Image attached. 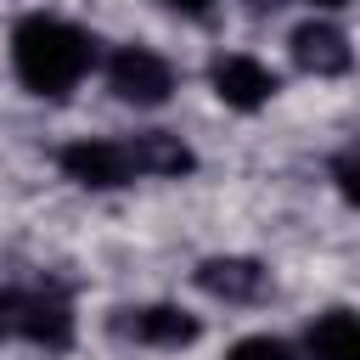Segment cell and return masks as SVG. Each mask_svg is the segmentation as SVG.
<instances>
[{
  "label": "cell",
  "instance_id": "cell-4",
  "mask_svg": "<svg viewBox=\"0 0 360 360\" xmlns=\"http://www.w3.org/2000/svg\"><path fill=\"white\" fill-rule=\"evenodd\" d=\"M56 163H62V174L73 180V186H84V191H118V186H129L141 169H135V158H129V141H68L62 152H56Z\"/></svg>",
  "mask_w": 360,
  "mask_h": 360
},
{
  "label": "cell",
  "instance_id": "cell-12",
  "mask_svg": "<svg viewBox=\"0 0 360 360\" xmlns=\"http://www.w3.org/2000/svg\"><path fill=\"white\" fill-rule=\"evenodd\" d=\"M338 186H343V197H354V152L338 158Z\"/></svg>",
  "mask_w": 360,
  "mask_h": 360
},
{
  "label": "cell",
  "instance_id": "cell-13",
  "mask_svg": "<svg viewBox=\"0 0 360 360\" xmlns=\"http://www.w3.org/2000/svg\"><path fill=\"white\" fill-rule=\"evenodd\" d=\"M163 6H169V11H186V17H202L214 0H163Z\"/></svg>",
  "mask_w": 360,
  "mask_h": 360
},
{
  "label": "cell",
  "instance_id": "cell-1",
  "mask_svg": "<svg viewBox=\"0 0 360 360\" xmlns=\"http://www.w3.org/2000/svg\"><path fill=\"white\" fill-rule=\"evenodd\" d=\"M11 68H17L28 96H51L56 101L96 68V39L68 17L34 11V17H22L11 28Z\"/></svg>",
  "mask_w": 360,
  "mask_h": 360
},
{
  "label": "cell",
  "instance_id": "cell-2",
  "mask_svg": "<svg viewBox=\"0 0 360 360\" xmlns=\"http://www.w3.org/2000/svg\"><path fill=\"white\" fill-rule=\"evenodd\" d=\"M0 332L62 354L73 343V304L62 287H11L0 292Z\"/></svg>",
  "mask_w": 360,
  "mask_h": 360
},
{
  "label": "cell",
  "instance_id": "cell-3",
  "mask_svg": "<svg viewBox=\"0 0 360 360\" xmlns=\"http://www.w3.org/2000/svg\"><path fill=\"white\" fill-rule=\"evenodd\" d=\"M107 84L118 101L129 107H163L169 90H174V68L152 51V45H118L107 56Z\"/></svg>",
  "mask_w": 360,
  "mask_h": 360
},
{
  "label": "cell",
  "instance_id": "cell-6",
  "mask_svg": "<svg viewBox=\"0 0 360 360\" xmlns=\"http://www.w3.org/2000/svg\"><path fill=\"white\" fill-rule=\"evenodd\" d=\"M208 84H214V96L225 101V107H236V112H259L276 90H281V79L259 62V56H242V51H231V56H214V68H208Z\"/></svg>",
  "mask_w": 360,
  "mask_h": 360
},
{
  "label": "cell",
  "instance_id": "cell-7",
  "mask_svg": "<svg viewBox=\"0 0 360 360\" xmlns=\"http://www.w3.org/2000/svg\"><path fill=\"white\" fill-rule=\"evenodd\" d=\"M292 56H298V68L315 73V79H338V73H349V62H354L349 34L332 28V22H304V28H292Z\"/></svg>",
  "mask_w": 360,
  "mask_h": 360
},
{
  "label": "cell",
  "instance_id": "cell-11",
  "mask_svg": "<svg viewBox=\"0 0 360 360\" xmlns=\"http://www.w3.org/2000/svg\"><path fill=\"white\" fill-rule=\"evenodd\" d=\"M225 360H298V349L287 343V338H270V332H253V338H242V343H231V354Z\"/></svg>",
  "mask_w": 360,
  "mask_h": 360
},
{
  "label": "cell",
  "instance_id": "cell-8",
  "mask_svg": "<svg viewBox=\"0 0 360 360\" xmlns=\"http://www.w3.org/2000/svg\"><path fill=\"white\" fill-rule=\"evenodd\" d=\"M197 287L208 298H225V304H253L264 292V270H259V259H202Z\"/></svg>",
  "mask_w": 360,
  "mask_h": 360
},
{
  "label": "cell",
  "instance_id": "cell-9",
  "mask_svg": "<svg viewBox=\"0 0 360 360\" xmlns=\"http://www.w3.org/2000/svg\"><path fill=\"white\" fill-rule=\"evenodd\" d=\"M304 354L309 360H360V321H354V309L315 315L309 332H304Z\"/></svg>",
  "mask_w": 360,
  "mask_h": 360
},
{
  "label": "cell",
  "instance_id": "cell-5",
  "mask_svg": "<svg viewBox=\"0 0 360 360\" xmlns=\"http://www.w3.org/2000/svg\"><path fill=\"white\" fill-rule=\"evenodd\" d=\"M112 332L129 343H146V349H186L202 338V321L186 315L180 304H141V309H118Z\"/></svg>",
  "mask_w": 360,
  "mask_h": 360
},
{
  "label": "cell",
  "instance_id": "cell-10",
  "mask_svg": "<svg viewBox=\"0 0 360 360\" xmlns=\"http://www.w3.org/2000/svg\"><path fill=\"white\" fill-rule=\"evenodd\" d=\"M129 158L141 174H186L197 158L180 135H163V129H146V135H129Z\"/></svg>",
  "mask_w": 360,
  "mask_h": 360
},
{
  "label": "cell",
  "instance_id": "cell-14",
  "mask_svg": "<svg viewBox=\"0 0 360 360\" xmlns=\"http://www.w3.org/2000/svg\"><path fill=\"white\" fill-rule=\"evenodd\" d=\"M309 6H321V11H338V6H349V0H309Z\"/></svg>",
  "mask_w": 360,
  "mask_h": 360
}]
</instances>
